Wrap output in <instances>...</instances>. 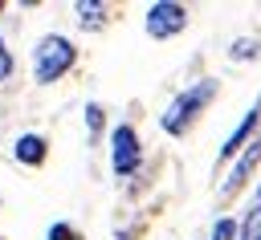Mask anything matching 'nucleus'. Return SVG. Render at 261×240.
<instances>
[{
	"label": "nucleus",
	"mask_w": 261,
	"mask_h": 240,
	"mask_svg": "<svg viewBox=\"0 0 261 240\" xmlns=\"http://www.w3.org/2000/svg\"><path fill=\"white\" fill-rule=\"evenodd\" d=\"M212 94H216V81H212V77H204V81L188 85V89H184V94L163 110V118H159V122H163V130H167V134H184V126H188V122H192V118L212 102Z\"/></svg>",
	"instance_id": "1"
},
{
	"label": "nucleus",
	"mask_w": 261,
	"mask_h": 240,
	"mask_svg": "<svg viewBox=\"0 0 261 240\" xmlns=\"http://www.w3.org/2000/svg\"><path fill=\"white\" fill-rule=\"evenodd\" d=\"M73 57H77V49H73L65 37H45V41L37 45V53H33V73H37V81H57L61 73H69Z\"/></svg>",
	"instance_id": "2"
},
{
	"label": "nucleus",
	"mask_w": 261,
	"mask_h": 240,
	"mask_svg": "<svg viewBox=\"0 0 261 240\" xmlns=\"http://www.w3.org/2000/svg\"><path fill=\"white\" fill-rule=\"evenodd\" d=\"M184 24H188V12H184V4L155 0V4L147 8V33H151L155 41H167V37H175Z\"/></svg>",
	"instance_id": "3"
},
{
	"label": "nucleus",
	"mask_w": 261,
	"mask_h": 240,
	"mask_svg": "<svg viewBox=\"0 0 261 240\" xmlns=\"http://www.w3.org/2000/svg\"><path fill=\"white\" fill-rule=\"evenodd\" d=\"M110 163H114V175H135L139 171L143 151H139V134L130 126L114 130V138H110Z\"/></svg>",
	"instance_id": "4"
},
{
	"label": "nucleus",
	"mask_w": 261,
	"mask_h": 240,
	"mask_svg": "<svg viewBox=\"0 0 261 240\" xmlns=\"http://www.w3.org/2000/svg\"><path fill=\"white\" fill-rule=\"evenodd\" d=\"M257 159H261V142H249V151L241 155V163H237V167L228 171V179H224V187H220V195H232V191H237V187H241V183L249 179V171L257 167Z\"/></svg>",
	"instance_id": "5"
},
{
	"label": "nucleus",
	"mask_w": 261,
	"mask_h": 240,
	"mask_svg": "<svg viewBox=\"0 0 261 240\" xmlns=\"http://www.w3.org/2000/svg\"><path fill=\"white\" fill-rule=\"evenodd\" d=\"M257 118H261V106H253V110H249V114L241 118V126H237V130L228 134V142L220 146V155H224V159H232V155L241 151V142H245V138L253 134V126H257Z\"/></svg>",
	"instance_id": "6"
},
{
	"label": "nucleus",
	"mask_w": 261,
	"mask_h": 240,
	"mask_svg": "<svg viewBox=\"0 0 261 240\" xmlns=\"http://www.w3.org/2000/svg\"><path fill=\"white\" fill-rule=\"evenodd\" d=\"M16 159L29 163V167H37V163L45 159V138H41V134H20V138H16Z\"/></svg>",
	"instance_id": "7"
},
{
	"label": "nucleus",
	"mask_w": 261,
	"mask_h": 240,
	"mask_svg": "<svg viewBox=\"0 0 261 240\" xmlns=\"http://www.w3.org/2000/svg\"><path fill=\"white\" fill-rule=\"evenodd\" d=\"M73 8H77V20H82V24H90V28H98V24H102L106 4H98V0H77Z\"/></svg>",
	"instance_id": "8"
},
{
	"label": "nucleus",
	"mask_w": 261,
	"mask_h": 240,
	"mask_svg": "<svg viewBox=\"0 0 261 240\" xmlns=\"http://www.w3.org/2000/svg\"><path fill=\"white\" fill-rule=\"evenodd\" d=\"M208 240H237V224L232 220H216V228H212Z\"/></svg>",
	"instance_id": "9"
},
{
	"label": "nucleus",
	"mask_w": 261,
	"mask_h": 240,
	"mask_svg": "<svg viewBox=\"0 0 261 240\" xmlns=\"http://www.w3.org/2000/svg\"><path fill=\"white\" fill-rule=\"evenodd\" d=\"M232 57L241 61V57H257V41H237L232 45Z\"/></svg>",
	"instance_id": "10"
},
{
	"label": "nucleus",
	"mask_w": 261,
	"mask_h": 240,
	"mask_svg": "<svg viewBox=\"0 0 261 240\" xmlns=\"http://www.w3.org/2000/svg\"><path fill=\"white\" fill-rule=\"evenodd\" d=\"M12 77V53L4 49V41H0V81H8Z\"/></svg>",
	"instance_id": "11"
},
{
	"label": "nucleus",
	"mask_w": 261,
	"mask_h": 240,
	"mask_svg": "<svg viewBox=\"0 0 261 240\" xmlns=\"http://www.w3.org/2000/svg\"><path fill=\"white\" fill-rule=\"evenodd\" d=\"M245 240H261V216H257V212L245 220Z\"/></svg>",
	"instance_id": "12"
},
{
	"label": "nucleus",
	"mask_w": 261,
	"mask_h": 240,
	"mask_svg": "<svg viewBox=\"0 0 261 240\" xmlns=\"http://www.w3.org/2000/svg\"><path fill=\"white\" fill-rule=\"evenodd\" d=\"M49 240H73V232H69L65 224H53V228H49Z\"/></svg>",
	"instance_id": "13"
},
{
	"label": "nucleus",
	"mask_w": 261,
	"mask_h": 240,
	"mask_svg": "<svg viewBox=\"0 0 261 240\" xmlns=\"http://www.w3.org/2000/svg\"><path fill=\"white\" fill-rule=\"evenodd\" d=\"M86 118H90V130H98V126H102V110H98V106H90V110H86Z\"/></svg>",
	"instance_id": "14"
},
{
	"label": "nucleus",
	"mask_w": 261,
	"mask_h": 240,
	"mask_svg": "<svg viewBox=\"0 0 261 240\" xmlns=\"http://www.w3.org/2000/svg\"><path fill=\"white\" fill-rule=\"evenodd\" d=\"M253 212H257V216H261V187H257V207H253Z\"/></svg>",
	"instance_id": "15"
},
{
	"label": "nucleus",
	"mask_w": 261,
	"mask_h": 240,
	"mask_svg": "<svg viewBox=\"0 0 261 240\" xmlns=\"http://www.w3.org/2000/svg\"><path fill=\"white\" fill-rule=\"evenodd\" d=\"M0 8H4V0H0Z\"/></svg>",
	"instance_id": "16"
}]
</instances>
